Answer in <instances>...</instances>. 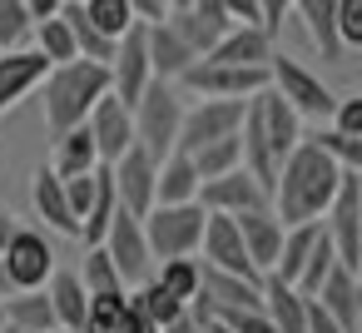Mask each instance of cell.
<instances>
[{
	"instance_id": "cell-5",
	"label": "cell",
	"mask_w": 362,
	"mask_h": 333,
	"mask_svg": "<svg viewBox=\"0 0 362 333\" xmlns=\"http://www.w3.org/2000/svg\"><path fill=\"white\" fill-rule=\"evenodd\" d=\"M268 90H273L298 120H322V125H327V115H332V105H337V95H332L308 65H298V60H288V55H273V60H268Z\"/></svg>"
},
{
	"instance_id": "cell-34",
	"label": "cell",
	"mask_w": 362,
	"mask_h": 333,
	"mask_svg": "<svg viewBox=\"0 0 362 333\" xmlns=\"http://www.w3.org/2000/svg\"><path fill=\"white\" fill-rule=\"evenodd\" d=\"M189 159H194L199 184H204V179H218V174H228V169H238V164H243V154H238V135H233V140H214V145L194 149Z\"/></svg>"
},
{
	"instance_id": "cell-43",
	"label": "cell",
	"mask_w": 362,
	"mask_h": 333,
	"mask_svg": "<svg viewBox=\"0 0 362 333\" xmlns=\"http://www.w3.org/2000/svg\"><path fill=\"white\" fill-rule=\"evenodd\" d=\"M288 6H293V0H258V26L273 35L278 26H283V16H288Z\"/></svg>"
},
{
	"instance_id": "cell-11",
	"label": "cell",
	"mask_w": 362,
	"mask_h": 333,
	"mask_svg": "<svg viewBox=\"0 0 362 333\" xmlns=\"http://www.w3.org/2000/svg\"><path fill=\"white\" fill-rule=\"evenodd\" d=\"M110 179H115V194H119V209H129L134 219H144L154 209V179H159V159L144 154L139 145H129L115 164H105Z\"/></svg>"
},
{
	"instance_id": "cell-54",
	"label": "cell",
	"mask_w": 362,
	"mask_h": 333,
	"mask_svg": "<svg viewBox=\"0 0 362 333\" xmlns=\"http://www.w3.org/2000/svg\"><path fill=\"white\" fill-rule=\"evenodd\" d=\"M55 333H65V328H55Z\"/></svg>"
},
{
	"instance_id": "cell-25",
	"label": "cell",
	"mask_w": 362,
	"mask_h": 333,
	"mask_svg": "<svg viewBox=\"0 0 362 333\" xmlns=\"http://www.w3.org/2000/svg\"><path fill=\"white\" fill-rule=\"evenodd\" d=\"M50 169H55L60 179H75V174H95V169H100V154H95V140H90V130H85V125H75V130L55 135V154H50Z\"/></svg>"
},
{
	"instance_id": "cell-6",
	"label": "cell",
	"mask_w": 362,
	"mask_h": 333,
	"mask_svg": "<svg viewBox=\"0 0 362 333\" xmlns=\"http://www.w3.org/2000/svg\"><path fill=\"white\" fill-rule=\"evenodd\" d=\"M322 229L332 239V254L342 269H362V184H357V169H342V184L322 214Z\"/></svg>"
},
{
	"instance_id": "cell-15",
	"label": "cell",
	"mask_w": 362,
	"mask_h": 333,
	"mask_svg": "<svg viewBox=\"0 0 362 333\" xmlns=\"http://www.w3.org/2000/svg\"><path fill=\"white\" fill-rule=\"evenodd\" d=\"M149 80H154V70H149V55H144V21H134V26L119 35V45H115V60H110V95H119L124 105H134Z\"/></svg>"
},
{
	"instance_id": "cell-20",
	"label": "cell",
	"mask_w": 362,
	"mask_h": 333,
	"mask_svg": "<svg viewBox=\"0 0 362 333\" xmlns=\"http://www.w3.org/2000/svg\"><path fill=\"white\" fill-rule=\"evenodd\" d=\"M313 303L342 328V333H357V323H362V283H357V273L352 269H332L327 278H322V288L313 293Z\"/></svg>"
},
{
	"instance_id": "cell-22",
	"label": "cell",
	"mask_w": 362,
	"mask_h": 333,
	"mask_svg": "<svg viewBox=\"0 0 362 333\" xmlns=\"http://www.w3.org/2000/svg\"><path fill=\"white\" fill-rule=\"evenodd\" d=\"M30 204H35V214L45 219V229L80 239V224H75V214H70V204H65V179H60L50 164H40V169L30 174Z\"/></svg>"
},
{
	"instance_id": "cell-12",
	"label": "cell",
	"mask_w": 362,
	"mask_h": 333,
	"mask_svg": "<svg viewBox=\"0 0 362 333\" xmlns=\"http://www.w3.org/2000/svg\"><path fill=\"white\" fill-rule=\"evenodd\" d=\"M199 254H204L199 264H209V269H218V273H238V278L263 283V273L253 269V259H248V249H243V239H238V224H233L228 214H209V219H204Z\"/></svg>"
},
{
	"instance_id": "cell-41",
	"label": "cell",
	"mask_w": 362,
	"mask_h": 333,
	"mask_svg": "<svg viewBox=\"0 0 362 333\" xmlns=\"http://www.w3.org/2000/svg\"><path fill=\"white\" fill-rule=\"evenodd\" d=\"M95 174H100V169H95ZM95 174H75V179H65V204H70L75 224H85V214H90V204H95Z\"/></svg>"
},
{
	"instance_id": "cell-9",
	"label": "cell",
	"mask_w": 362,
	"mask_h": 333,
	"mask_svg": "<svg viewBox=\"0 0 362 333\" xmlns=\"http://www.w3.org/2000/svg\"><path fill=\"white\" fill-rule=\"evenodd\" d=\"M0 264H6L16 293H30V288H45L50 273H55V249L40 229H16L11 244L0 249Z\"/></svg>"
},
{
	"instance_id": "cell-23",
	"label": "cell",
	"mask_w": 362,
	"mask_h": 333,
	"mask_svg": "<svg viewBox=\"0 0 362 333\" xmlns=\"http://www.w3.org/2000/svg\"><path fill=\"white\" fill-rule=\"evenodd\" d=\"M263 318L273 333H308V298L293 283L263 278Z\"/></svg>"
},
{
	"instance_id": "cell-28",
	"label": "cell",
	"mask_w": 362,
	"mask_h": 333,
	"mask_svg": "<svg viewBox=\"0 0 362 333\" xmlns=\"http://www.w3.org/2000/svg\"><path fill=\"white\" fill-rule=\"evenodd\" d=\"M199 194V174H194V159L189 154H169L159 159V179H154V204H194Z\"/></svg>"
},
{
	"instance_id": "cell-10",
	"label": "cell",
	"mask_w": 362,
	"mask_h": 333,
	"mask_svg": "<svg viewBox=\"0 0 362 333\" xmlns=\"http://www.w3.org/2000/svg\"><path fill=\"white\" fill-rule=\"evenodd\" d=\"M100 249L110 254V264L119 269V278H124V283H144V278H149V269H154L149 244H144V224H139L129 209H115V219H110V229H105Z\"/></svg>"
},
{
	"instance_id": "cell-35",
	"label": "cell",
	"mask_w": 362,
	"mask_h": 333,
	"mask_svg": "<svg viewBox=\"0 0 362 333\" xmlns=\"http://www.w3.org/2000/svg\"><path fill=\"white\" fill-rule=\"evenodd\" d=\"M80 11H85V21H90L100 35H110V40H119V35L134 26V11L124 6V0H80Z\"/></svg>"
},
{
	"instance_id": "cell-37",
	"label": "cell",
	"mask_w": 362,
	"mask_h": 333,
	"mask_svg": "<svg viewBox=\"0 0 362 333\" xmlns=\"http://www.w3.org/2000/svg\"><path fill=\"white\" fill-rule=\"evenodd\" d=\"M313 145H317L337 169H362V140H347V135H337L332 125H322V130L313 135Z\"/></svg>"
},
{
	"instance_id": "cell-19",
	"label": "cell",
	"mask_w": 362,
	"mask_h": 333,
	"mask_svg": "<svg viewBox=\"0 0 362 333\" xmlns=\"http://www.w3.org/2000/svg\"><path fill=\"white\" fill-rule=\"evenodd\" d=\"M248 115L258 120L263 145H268V149H273V159L283 164V159H288V149L303 140V120H298V115H293V110L273 95V90H258V95L248 100Z\"/></svg>"
},
{
	"instance_id": "cell-42",
	"label": "cell",
	"mask_w": 362,
	"mask_h": 333,
	"mask_svg": "<svg viewBox=\"0 0 362 333\" xmlns=\"http://www.w3.org/2000/svg\"><path fill=\"white\" fill-rule=\"evenodd\" d=\"M327 125L337 135H347V140H362V100H337L332 115H327Z\"/></svg>"
},
{
	"instance_id": "cell-29",
	"label": "cell",
	"mask_w": 362,
	"mask_h": 333,
	"mask_svg": "<svg viewBox=\"0 0 362 333\" xmlns=\"http://www.w3.org/2000/svg\"><path fill=\"white\" fill-rule=\"evenodd\" d=\"M124 298H129V308H139V313H144V318H149L159 333H164L174 318H184V313H189V303H179V298H174L169 288H159L154 278L134 283V293H124Z\"/></svg>"
},
{
	"instance_id": "cell-49",
	"label": "cell",
	"mask_w": 362,
	"mask_h": 333,
	"mask_svg": "<svg viewBox=\"0 0 362 333\" xmlns=\"http://www.w3.org/2000/svg\"><path fill=\"white\" fill-rule=\"evenodd\" d=\"M164 333H204V323H199L194 313H184V318H174V323H169Z\"/></svg>"
},
{
	"instance_id": "cell-52",
	"label": "cell",
	"mask_w": 362,
	"mask_h": 333,
	"mask_svg": "<svg viewBox=\"0 0 362 333\" xmlns=\"http://www.w3.org/2000/svg\"><path fill=\"white\" fill-rule=\"evenodd\" d=\"M204 333H228V328H218V323H209V318H204Z\"/></svg>"
},
{
	"instance_id": "cell-18",
	"label": "cell",
	"mask_w": 362,
	"mask_h": 333,
	"mask_svg": "<svg viewBox=\"0 0 362 333\" xmlns=\"http://www.w3.org/2000/svg\"><path fill=\"white\" fill-rule=\"evenodd\" d=\"M204 60H214V65H238V70H268V60H273V35H268L263 26H228V30L214 40V50H209Z\"/></svg>"
},
{
	"instance_id": "cell-1",
	"label": "cell",
	"mask_w": 362,
	"mask_h": 333,
	"mask_svg": "<svg viewBox=\"0 0 362 333\" xmlns=\"http://www.w3.org/2000/svg\"><path fill=\"white\" fill-rule=\"evenodd\" d=\"M342 184V169L313 145V140H298L288 149V159L278 164V179H273V194H268V209L278 214L283 229H298V224H317L332 204Z\"/></svg>"
},
{
	"instance_id": "cell-50",
	"label": "cell",
	"mask_w": 362,
	"mask_h": 333,
	"mask_svg": "<svg viewBox=\"0 0 362 333\" xmlns=\"http://www.w3.org/2000/svg\"><path fill=\"white\" fill-rule=\"evenodd\" d=\"M16 229H21V224H16V214H11V209H0V249L11 244V234H16Z\"/></svg>"
},
{
	"instance_id": "cell-4",
	"label": "cell",
	"mask_w": 362,
	"mask_h": 333,
	"mask_svg": "<svg viewBox=\"0 0 362 333\" xmlns=\"http://www.w3.org/2000/svg\"><path fill=\"white\" fill-rule=\"evenodd\" d=\"M204 209L199 204H154L139 224H144V244H149V259L164 264V259H194L199 254V239H204Z\"/></svg>"
},
{
	"instance_id": "cell-39",
	"label": "cell",
	"mask_w": 362,
	"mask_h": 333,
	"mask_svg": "<svg viewBox=\"0 0 362 333\" xmlns=\"http://www.w3.org/2000/svg\"><path fill=\"white\" fill-rule=\"evenodd\" d=\"M119 313H124V293H115V298H90L80 333H115V328H119Z\"/></svg>"
},
{
	"instance_id": "cell-32",
	"label": "cell",
	"mask_w": 362,
	"mask_h": 333,
	"mask_svg": "<svg viewBox=\"0 0 362 333\" xmlns=\"http://www.w3.org/2000/svg\"><path fill=\"white\" fill-rule=\"evenodd\" d=\"M115 209H119V194H115L110 169L100 164V174H95V204H90L85 224H80V239H85V244H100V239H105V229H110V219H115Z\"/></svg>"
},
{
	"instance_id": "cell-2",
	"label": "cell",
	"mask_w": 362,
	"mask_h": 333,
	"mask_svg": "<svg viewBox=\"0 0 362 333\" xmlns=\"http://www.w3.org/2000/svg\"><path fill=\"white\" fill-rule=\"evenodd\" d=\"M110 95V65L95 60H65L50 65V75L40 80V110H45V130L65 135L75 125H85V115L95 110V100Z\"/></svg>"
},
{
	"instance_id": "cell-31",
	"label": "cell",
	"mask_w": 362,
	"mask_h": 333,
	"mask_svg": "<svg viewBox=\"0 0 362 333\" xmlns=\"http://www.w3.org/2000/svg\"><path fill=\"white\" fill-rule=\"evenodd\" d=\"M337 269V254H332V239H327V229H322V219H317V234H313V249H308V259H303V269H298V278H293V288L303 293V298H313L317 288H322V278Z\"/></svg>"
},
{
	"instance_id": "cell-3",
	"label": "cell",
	"mask_w": 362,
	"mask_h": 333,
	"mask_svg": "<svg viewBox=\"0 0 362 333\" xmlns=\"http://www.w3.org/2000/svg\"><path fill=\"white\" fill-rule=\"evenodd\" d=\"M129 120H134V145L154 159H169L174 145H179V120H184V95L169 85V80H149L139 90V100L129 105Z\"/></svg>"
},
{
	"instance_id": "cell-33",
	"label": "cell",
	"mask_w": 362,
	"mask_h": 333,
	"mask_svg": "<svg viewBox=\"0 0 362 333\" xmlns=\"http://www.w3.org/2000/svg\"><path fill=\"white\" fill-rule=\"evenodd\" d=\"M30 30H35V50H40L50 65L80 60V55H75V35H70V26H65L60 16H50V21H35Z\"/></svg>"
},
{
	"instance_id": "cell-21",
	"label": "cell",
	"mask_w": 362,
	"mask_h": 333,
	"mask_svg": "<svg viewBox=\"0 0 362 333\" xmlns=\"http://www.w3.org/2000/svg\"><path fill=\"white\" fill-rule=\"evenodd\" d=\"M233 224H238V239H243V249H248L253 269H258V273H268V269L278 264V249H283V224H278V214L263 204V209L238 214Z\"/></svg>"
},
{
	"instance_id": "cell-13",
	"label": "cell",
	"mask_w": 362,
	"mask_h": 333,
	"mask_svg": "<svg viewBox=\"0 0 362 333\" xmlns=\"http://www.w3.org/2000/svg\"><path fill=\"white\" fill-rule=\"evenodd\" d=\"M194 204H199L204 214H228V219H238V214H248V209H263L268 194H263V189L253 184V174L238 164V169H228V174H218V179H204L199 194H194Z\"/></svg>"
},
{
	"instance_id": "cell-17",
	"label": "cell",
	"mask_w": 362,
	"mask_h": 333,
	"mask_svg": "<svg viewBox=\"0 0 362 333\" xmlns=\"http://www.w3.org/2000/svg\"><path fill=\"white\" fill-rule=\"evenodd\" d=\"M144 55H149V70H154V80H179L189 65H199V55H194V45L169 26V21H144Z\"/></svg>"
},
{
	"instance_id": "cell-40",
	"label": "cell",
	"mask_w": 362,
	"mask_h": 333,
	"mask_svg": "<svg viewBox=\"0 0 362 333\" xmlns=\"http://www.w3.org/2000/svg\"><path fill=\"white\" fill-rule=\"evenodd\" d=\"M332 30H337V45H342V55L362 45V0H337Z\"/></svg>"
},
{
	"instance_id": "cell-27",
	"label": "cell",
	"mask_w": 362,
	"mask_h": 333,
	"mask_svg": "<svg viewBox=\"0 0 362 333\" xmlns=\"http://www.w3.org/2000/svg\"><path fill=\"white\" fill-rule=\"evenodd\" d=\"M0 313H6V323L21 328V333H55V308H50V293L45 288L0 298Z\"/></svg>"
},
{
	"instance_id": "cell-51",
	"label": "cell",
	"mask_w": 362,
	"mask_h": 333,
	"mask_svg": "<svg viewBox=\"0 0 362 333\" xmlns=\"http://www.w3.org/2000/svg\"><path fill=\"white\" fill-rule=\"evenodd\" d=\"M16 293V283H11V273H6V264H0V298H11Z\"/></svg>"
},
{
	"instance_id": "cell-14",
	"label": "cell",
	"mask_w": 362,
	"mask_h": 333,
	"mask_svg": "<svg viewBox=\"0 0 362 333\" xmlns=\"http://www.w3.org/2000/svg\"><path fill=\"white\" fill-rule=\"evenodd\" d=\"M50 75V60L30 45H16V50H0V120H6L21 100H30L40 90V80Z\"/></svg>"
},
{
	"instance_id": "cell-45",
	"label": "cell",
	"mask_w": 362,
	"mask_h": 333,
	"mask_svg": "<svg viewBox=\"0 0 362 333\" xmlns=\"http://www.w3.org/2000/svg\"><path fill=\"white\" fill-rule=\"evenodd\" d=\"M223 11L233 26H258V0H223Z\"/></svg>"
},
{
	"instance_id": "cell-8",
	"label": "cell",
	"mask_w": 362,
	"mask_h": 333,
	"mask_svg": "<svg viewBox=\"0 0 362 333\" xmlns=\"http://www.w3.org/2000/svg\"><path fill=\"white\" fill-rule=\"evenodd\" d=\"M243 105L248 100H194L184 105V120H179V154H194L214 140H233L238 125H243Z\"/></svg>"
},
{
	"instance_id": "cell-53",
	"label": "cell",
	"mask_w": 362,
	"mask_h": 333,
	"mask_svg": "<svg viewBox=\"0 0 362 333\" xmlns=\"http://www.w3.org/2000/svg\"><path fill=\"white\" fill-rule=\"evenodd\" d=\"M65 6H80V0H65Z\"/></svg>"
},
{
	"instance_id": "cell-16",
	"label": "cell",
	"mask_w": 362,
	"mask_h": 333,
	"mask_svg": "<svg viewBox=\"0 0 362 333\" xmlns=\"http://www.w3.org/2000/svg\"><path fill=\"white\" fill-rule=\"evenodd\" d=\"M85 130H90V140H95L100 164H115V159L134 145V120H129V105H124L119 95L95 100V110L85 115Z\"/></svg>"
},
{
	"instance_id": "cell-7",
	"label": "cell",
	"mask_w": 362,
	"mask_h": 333,
	"mask_svg": "<svg viewBox=\"0 0 362 333\" xmlns=\"http://www.w3.org/2000/svg\"><path fill=\"white\" fill-rule=\"evenodd\" d=\"M174 90H189L194 100H253L258 90H268V70H238V65L199 60L174 80Z\"/></svg>"
},
{
	"instance_id": "cell-47",
	"label": "cell",
	"mask_w": 362,
	"mask_h": 333,
	"mask_svg": "<svg viewBox=\"0 0 362 333\" xmlns=\"http://www.w3.org/2000/svg\"><path fill=\"white\" fill-rule=\"evenodd\" d=\"M308 333H342V328H337V323H332V318H327V313L308 298Z\"/></svg>"
},
{
	"instance_id": "cell-46",
	"label": "cell",
	"mask_w": 362,
	"mask_h": 333,
	"mask_svg": "<svg viewBox=\"0 0 362 333\" xmlns=\"http://www.w3.org/2000/svg\"><path fill=\"white\" fill-rule=\"evenodd\" d=\"M134 11V21H164V0H124Z\"/></svg>"
},
{
	"instance_id": "cell-30",
	"label": "cell",
	"mask_w": 362,
	"mask_h": 333,
	"mask_svg": "<svg viewBox=\"0 0 362 333\" xmlns=\"http://www.w3.org/2000/svg\"><path fill=\"white\" fill-rule=\"evenodd\" d=\"M75 278H80V288H85L90 298H115V293H129V283L119 278V269L110 264V254H105L100 244H90V249H85V269H80Z\"/></svg>"
},
{
	"instance_id": "cell-44",
	"label": "cell",
	"mask_w": 362,
	"mask_h": 333,
	"mask_svg": "<svg viewBox=\"0 0 362 333\" xmlns=\"http://www.w3.org/2000/svg\"><path fill=\"white\" fill-rule=\"evenodd\" d=\"M115 333H159V328H154L139 308H129V298H124V313H119V328H115Z\"/></svg>"
},
{
	"instance_id": "cell-36",
	"label": "cell",
	"mask_w": 362,
	"mask_h": 333,
	"mask_svg": "<svg viewBox=\"0 0 362 333\" xmlns=\"http://www.w3.org/2000/svg\"><path fill=\"white\" fill-rule=\"evenodd\" d=\"M154 283L169 288L179 303H194V298H199V259H164Z\"/></svg>"
},
{
	"instance_id": "cell-38",
	"label": "cell",
	"mask_w": 362,
	"mask_h": 333,
	"mask_svg": "<svg viewBox=\"0 0 362 333\" xmlns=\"http://www.w3.org/2000/svg\"><path fill=\"white\" fill-rule=\"evenodd\" d=\"M30 16H25V6L21 0H0V50H16L25 35H30Z\"/></svg>"
},
{
	"instance_id": "cell-48",
	"label": "cell",
	"mask_w": 362,
	"mask_h": 333,
	"mask_svg": "<svg viewBox=\"0 0 362 333\" xmlns=\"http://www.w3.org/2000/svg\"><path fill=\"white\" fill-rule=\"evenodd\" d=\"M21 6H25V16H30V21H50V16L65 6V0H21Z\"/></svg>"
},
{
	"instance_id": "cell-24",
	"label": "cell",
	"mask_w": 362,
	"mask_h": 333,
	"mask_svg": "<svg viewBox=\"0 0 362 333\" xmlns=\"http://www.w3.org/2000/svg\"><path fill=\"white\" fill-rule=\"evenodd\" d=\"M288 11H298V21H303V30H308V40L317 45V55L322 60H342V45H337V30H332V16H337V0H293Z\"/></svg>"
},
{
	"instance_id": "cell-26",
	"label": "cell",
	"mask_w": 362,
	"mask_h": 333,
	"mask_svg": "<svg viewBox=\"0 0 362 333\" xmlns=\"http://www.w3.org/2000/svg\"><path fill=\"white\" fill-rule=\"evenodd\" d=\"M45 293H50V308H55V328L80 333L85 308H90V293L80 288V278H75L70 269H55V273H50V283H45Z\"/></svg>"
}]
</instances>
